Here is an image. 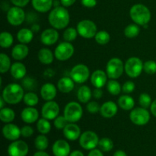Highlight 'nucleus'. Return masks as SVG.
<instances>
[{"label":"nucleus","mask_w":156,"mask_h":156,"mask_svg":"<svg viewBox=\"0 0 156 156\" xmlns=\"http://www.w3.org/2000/svg\"><path fill=\"white\" fill-rule=\"evenodd\" d=\"M50 25L56 30L67 27L70 21V15L68 10L64 6L56 7L50 11L48 16Z\"/></svg>","instance_id":"nucleus-1"},{"label":"nucleus","mask_w":156,"mask_h":156,"mask_svg":"<svg viewBox=\"0 0 156 156\" xmlns=\"http://www.w3.org/2000/svg\"><path fill=\"white\" fill-rule=\"evenodd\" d=\"M24 90L23 86L17 83H11L6 85L2 90V97L9 105H17L23 100Z\"/></svg>","instance_id":"nucleus-2"},{"label":"nucleus","mask_w":156,"mask_h":156,"mask_svg":"<svg viewBox=\"0 0 156 156\" xmlns=\"http://www.w3.org/2000/svg\"><path fill=\"white\" fill-rule=\"evenodd\" d=\"M129 15L135 24L143 27L149 24L152 17L150 10L143 4H136L133 5L129 10Z\"/></svg>","instance_id":"nucleus-3"},{"label":"nucleus","mask_w":156,"mask_h":156,"mask_svg":"<svg viewBox=\"0 0 156 156\" xmlns=\"http://www.w3.org/2000/svg\"><path fill=\"white\" fill-rule=\"evenodd\" d=\"M63 114L69 123H77L82 118L83 109L78 102L70 101L65 106Z\"/></svg>","instance_id":"nucleus-4"},{"label":"nucleus","mask_w":156,"mask_h":156,"mask_svg":"<svg viewBox=\"0 0 156 156\" xmlns=\"http://www.w3.org/2000/svg\"><path fill=\"white\" fill-rule=\"evenodd\" d=\"M143 62L141 59L132 56L126 61L124 64V71L129 77L135 79L141 75L143 70Z\"/></svg>","instance_id":"nucleus-5"},{"label":"nucleus","mask_w":156,"mask_h":156,"mask_svg":"<svg viewBox=\"0 0 156 156\" xmlns=\"http://www.w3.org/2000/svg\"><path fill=\"white\" fill-rule=\"evenodd\" d=\"M124 64L123 61L117 57L111 58L106 66V73L111 79H117L123 75Z\"/></svg>","instance_id":"nucleus-6"},{"label":"nucleus","mask_w":156,"mask_h":156,"mask_svg":"<svg viewBox=\"0 0 156 156\" xmlns=\"http://www.w3.org/2000/svg\"><path fill=\"white\" fill-rule=\"evenodd\" d=\"M76 29L79 34L85 39H91V38L94 37L96 34L98 33V27L95 23L88 19L82 20L79 21L78 23Z\"/></svg>","instance_id":"nucleus-7"},{"label":"nucleus","mask_w":156,"mask_h":156,"mask_svg":"<svg viewBox=\"0 0 156 156\" xmlns=\"http://www.w3.org/2000/svg\"><path fill=\"white\" fill-rule=\"evenodd\" d=\"M75 52L74 46L70 42L64 41L58 44L54 51V56L57 60L66 61L73 56Z\"/></svg>","instance_id":"nucleus-8"},{"label":"nucleus","mask_w":156,"mask_h":156,"mask_svg":"<svg viewBox=\"0 0 156 156\" xmlns=\"http://www.w3.org/2000/svg\"><path fill=\"white\" fill-rule=\"evenodd\" d=\"M131 122L137 126H144L150 120V114L146 108H133L129 114Z\"/></svg>","instance_id":"nucleus-9"},{"label":"nucleus","mask_w":156,"mask_h":156,"mask_svg":"<svg viewBox=\"0 0 156 156\" xmlns=\"http://www.w3.org/2000/svg\"><path fill=\"white\" fill-rule=\"evenodd\" d=\"M99 138L97 134L91 130H88L81 134L79 144L85 150H92L98 146Z\"/></svg>","instance_id":"nucleus-10"},{"label":"nucleus","mask_w":156,"mask_h":156,"mask_svg":"<svg viewBox=\"0 0 156 156\" xmlns=\"http://www.w3.org/2000/svg\"><path fill=\"white\" fill-rule=\"evenodd\" d=\"M70 77L76 83H85L90 77L89 69L85 64H77L72 69Z\"/></svg>","instance_id":"nucleus-11"},{"label":"nucleus","mask_w":156,"mask_h":156,"mask_svg":"<svg viewBox=\"0 0 156 156\" xmlns=\"http://www.w3.org/2000/svg\"><path fill=\"white\" fill-rule=\"evenodd\" d=\"M25 13L22 8L13 6L7 12L8 22L12 26H19L25 20Z\"/></svg>","instance_id":"nucleus-12"},{"label":"nucleus","mask_w":156,"mask_h":156,"mask_svg":"<svg viewBox=\"0 0 156 156\" xmlns=\"http://www.w3.org/2000/svg\"><path fill=\"white\" fill-rule=\"evenodd\" d=\"M59 106L54 101H47L41 108V115L48 120H54L59 114Z\"/></svg>","instance_id":"nucleus-13"},{"label":"nucleus","mask_w":156,"mask_h":156,"mask_svg":"<svg viewBox=\"0 0 156 156\" xmlns=\"http://www.w3.org/2000/svg\"><path fill=\"white\" fill-rule=\"evenodd\" d=\"M29 148L27 143L23 140L13 141L8 148L9 156H26L28 153Z\"/></svg>","instance_id":"nucleus-14"},{"label":"nucleus","mask_w":156,"mask_h":156,"mask_svg":"<svg viewBox=\"0 0 156 156\" xmlns=\"http://www.w3.org/2000/svg\"><path fill=\"white\" fill-rule=\"evenodd\" d=\"M2 134L5 139L10 141L18 140L21 136V129L13 123H6L2 128Z\"/></svg>","instance_id":"nucleus-15"},{"label":"nucleus","mask_w":156,"mask_h":156,"mask_svg":"<svg viewBox=\"0 0 156 156\" xmlns=\"http://www.w3.org/2000/svg\"><path fill=\"white\" fill-rule=\"evenodd\" d=\"M59 40V33L53 27L45 29L41 35V41L46 46H51L56 44Z\"/></svg>","instance_id":"nucleus-16"},{"label":"nucleus","mask_w":156,"mask_h":156,"mask_svg":"<svg viewBox=\"0 0 156 156\" xmlns=\"http://www.w3.org/2000/svg\"><path fill=\"white\" fill-rule=\"evenodd\" d=\"M55 156H69L70 154V146L64 140H58L53 143L52 147Z\"/></svg>","instance_id":"nucleus-17"},{"label":"nucleus","mask_w":156,"mask_h":156,"mask_svg":"<svg viewBox=\"0 0 156 156\" xmlns=\"http://www.w3.org/2000/svg\"><path fill=\"white\" fill-rule=\"evenodd\" d=\"M62 130L64 136L70 141H76L81 136V129L76 123H69Z\"/></svg>","instance_id":"nucleus-18"},{"label":"nucleus","mask_w":156,"mask_h":156,"mask_svg":"<svg viewBox=\"0 0 156 156\" xmlns=\"http://www.w3.org/2000/svg\"><path fill=\"white\" fill-rule=\"evenodd\" d=\"M21 118L24 123L27 124L34 123L38 120L39 112L34 107H27L24 108L21 113Z\"/></svg>","instance_id":"nucleus-19"},{"label":"nucleus","mask_w":156,"mask_h":156,"mask_svg":"<svg viewBox=\"0 0 156 156\" xmlns=\"http://www.w3.org/2000/svg\"><path fill=\"white\" fill-rule=\"evenodd\" d=\"M108 78L107 73L101 69H97L91 74V82L94 88H101L106 85Z\"/></svg>","instance_id":"nucleus-20"},{"label":"nucleus","mask_w":156,"mask_h":156,"mask_svg":"<svg viewBox=\"0 0 156 156\" xmlns=\"http://www.w3.org/2000/svg\"><path fill=\"white\" fill-rule=\"evenodd\" d=\"M118 111V107L115 102L108 101L101 106L100 114L105 118H111L117 114Z\"/></svg>","instance_id":"nucleus-21"},{"label":"nucleus","mask_w":156,"mask_h":156,"mask_svg":"<svg viewBox=\"0 0 156 156\" xmlns=\"http://www.w3.org/2000/svg\"><path fill=\"white\" fill-rule=\"evenodd\" d=\"M57 94V89L56 86L52 83H45L41 89V96L44 101H53Z\"/></svg>","instance_id":"nucleus-22"},{"label":"nucleus","mask_w":156,"mask_h":156,"mask_svg":"<svg viewBox=\"0 0 156 156\" xmlns=\"http://www.w3.org/2000/svg\"><path fill=\"white\" fill-rule=\"evenodd\" d=\"M29 53V48L27 44H17L12 48V56L14 59L17 61L23 60L27 57Z\"/></svg>","instance_id":"nucleus-23"},{"label":"nucleus","mask_w":156,"mask_h":156,"mask_svg":"<svg viewBox=\"0 0 156 156\" xmlns=\"http://www.w3.org/2000/svg\"><path fill=\"white\" fill-rule=\"evenodd\" d=\"M9 71L11 76L15 79H21L25 77L27 69L22 62H16L12 64Z\"/></svg>","instance_id":"nucleus-24"},{"label":"nucleus","mask_w":156,"mask_h":156,"mask_svg":"<svg viewBox=\"0 0 156 156\" xmlns=\"http://www.w3.org/2000/svg\"><path fill=\"white\" fill-rule=\"evenodd\" d=\"M75 87V82L71 77H62L58 81L57 88L62 93H69Z\"/></svg>","instance_id":"nucleus-25"},{"label":"nucleus","mask_w":156,"mask_h":156,"mask_svg":"<svg viewBox=\"0 0 156 156\" xmlns=\"http://www.w3.org/2000/svg\"><path fill=\"white\" fill-rule=\"evenodd\" d=\"M31 3L37 12L46 13L53 7V0H31Z\"/></svg>","instance_id":"nucleus-26"},{"label":"nucleus","mask_w":156,"mask_h":156,"mask_svg":"<svg viewBox=\"0 0 156 156\" xmlns=\"http://www.w3.org/2000/svg\"><path fill=\"white\" fill-rule=\"evenodd\" d=\"M54 53L48 48H42L39 50L37 54L38 59L40 62L44 65H50L53 62Z\"/></svg>","instance_id":"nucleus-27"},{"label":"nucleus","mask_w":156,"mask_h":156,"mask_svg":"<svg viewBox=\"0 0 156 156\" xmlns=\"http://www.w3.org/2000/svg\"><path fill=\"white\" fill-rule=\"evenodd\" d=\"M34 38V32L31 29L21 28L17 33V39L21 44H27L32 41Z\"/></svg>","instance_id":"nucleus-28"},{"label":"nucleus","mask_w":156,"mask_h":156,"mask_svg":"<svg viewBox=\"0 0 156 156\" xmlns=\"http://www.w3.org/2000/svg\"><path fill=\"white\" fill-rule=\"evenodd\" d=\"M117 103L120 108L124 111H132L135 106L134 99L128 94L120 96L118 98Z\"/></svg>","instance_id":"nucleus-29"},{"label":"nucleus","mask_w":156,"mask_h":156,"mask_svg":"<svg viewBox=\"0 0 156 156\" xmlns=\"http://www.w3.org/2000/svg\"><path fill=\"white\" fill-rule=\"evenodd\" d=\"M91 95H92V93H91V89L87 85H82L77 91L78 100L82 104L88 103L91 100Z\"/></svg>","instance_id":"nucleus-30"},{"label":"nucleus","mask_w":156,"mask_h":156,"mask_svg":"<svg viewBox=\"0 0 156 156\" xmlns=\"http://www.w3.org/2000/svg\"><path fill=\"white\" fill-rule=\"evenodd\" d=\"M15 113L10 108H3L0 110V120L5 123H10L15 120Z\"/></svg>","instance_id":"nucleus-31"},{"label":"nucleus","mask_w":156,"mask_h":156,"mask_svg":"<svg viewBox=\"0 0 156 156\" xmlns=\"http://www.w3.org/2000/svg\"><path fill=\"white\" fill-rule=\"evenodd\" d=\"M14 43L13 36L8 31L2 32L0 34V46L2 48H9Z\"/></svg>","instance_id":"nucleus-32"},{"label":"nucleus","mask_w":156,"mask_h":156,"mask_svg":"<svg viewBox=\"0 0 156 156\" xmlns=\"http://www.w3.org/2000/svg\"><path fill=\"white\" fill-rule=\"evenodd\" d=\"M37 130L40 133L46 135V134L49 133L51 130V124L48 120L43 117V118L39 119L37 120Z\"/></svg>","instance_id":"nucleus-33"},{"label":"nucleus","mask_w":156,"mask_h":156,"mask_svg":"<svg viewBox=\"0 0 156 156\" xmlns=\"http://www.w3.org/2000/svg\"><path fill=\"white\" fill-rule=\"evenodd\" d=\"M107 89L112 95H118L122 91V87L117 79H111L107 83Z\"/></svg>","instance_id":"nucleus-34"},{"label":"nucleus","mask_w":156,"mask_h":156,"mask_svg":"<svg viewBox=\"0 0 156 156\" xmlns=\"http://www.w3.org/2000/svg\"><path fill=\"white\" fill-rule=\"evenodd\" d=\"M11 66H12V62L10 58L5 53H2L0 54V73L2 74L7 73L9 70H10Z\"/></svg>","instance_id":"nucleus-35"},{"label":"nucleus","mask_w":156,"mask_h":156,"mask_svg":"<svg viewBox=\"0 0 156 156\" xmlns=\"http://www.w3.org/2000/svg\"><path fill=\"white\" fill-rule=\"evenodd\" d=\"M34 146L39 151H44L49 146V140L47 137L44 134L37 136L34 140Z\"/></svg>","instance_id":"nucleus-36"},{"label":"nucleus","mask_w":156,"mask_h":156,"mask_svg":"<svg viewBox=\"0 0 156 156\" xmlns=\"http://www.w3.org/2000/svg\"><path fill=\"white\" fill-rule=\"evenodd\" d=\"M140 33V25L136 24H130L124 29V34L128 38L136 37Z\"/></svg>","instance_id":"nucleus-37"},{"label":"nucleus","mask_w":156,"mask_h":156,"mask_svg":"<svg viewBox=\"0 0 156 156\" xmlns=\"http://www.w3.org/2000/svg\"><path fill=\"white\" fill-rule=\"evenodd\" d=\"M23 101L27 106L34 107L39 102V98H38L37 94H35L34 92L29 91V92L24 94Z\"/></svg>","instance_id":"nucleus-38"},{"label":"nucleus","mask_w":156,"mask_h":156,"mask_svg":"<svg viewBox=\"0 0 156 156\" xmlns=\"http://www.w3.org/2000/svg\"><path fill=\"white\" fill-rule=\"evenodd\" d=\"M94 39L96 42L100 45H105L110 42L111 36H110V34L106 30H100L96 34Z\"/></svg>","instance_id":"nucleus-39"},{"label":"nucleus","mask_w":156,"mask_h":156,"mask_svg":"<svg viewBox=\"0 0 156 156\" xmlns=\"http://www.w3.org/2000/svg\"><path fill=\"white\" fill-rule=\"evenodd\" d=\"M98 146L102 152H108L113 149V148H114V143H113V141L110 138L105 137V138H102L99 140Z\"/></svg>","instance_id":"nucleus-40"},{"label":"nucleus","mask_w":156,"mask_h":156,"mask_svg":"<svg viewBox=\"0 0 156 156\" xmlns=\"http://www.w3.org/2000/svg\"><path fill=\"white\" fill-rule=\"evenodd\" d=\"M78 34H79V33H78V30L76 28L67 27L63 33V39L65 41L71 43L76 39Z\"/></svg>","instance_id":"nucleus-41"},{"label":"nucleus","mask_w":156,"mask_h":156,"mask_svg":"<svg viewBox=\"0 0 156 156\" xmlns=\"http://www.w3.org/2000/svg\"><path fill=\"white\" fill-rule=\"evenodd\" d=\"M152 98L147 93H143L139 97V104L143 108H149L152 105Z\"/></svg>","instance_id":"nucleus-42"},{"label":"nucleus","mask_w":156,"mask_h":156,"mask_svg":"<svg viewBox=\"0 0 156 156\" xmlns=\"http://www.w3.org/2000/svg\"><path fill=\"white\" fill-rule=\"evenodd\" d=\"M22 85L23 88H25L27 91H33L37 87L36 81L30 77L24 78L22 80Z\"/></svg>","instance_id":"nucleus-43"},{"label":"nucleus","mask_w":156,"mask_h":156,"mask_svg":"<svg viewBox=\"0 0 156 156\" xmlns=\"http://www.w3.org/2000/svg\"><path fill=\"white\" fill-rule=\"evenodd\" d=\"M143 70L147 74L153 75L156 73V62L153 60H148L143 64Z\"/></svg>","instance_id":"nucleus-44"},{"label":"nucleus","mask_w":156,"mask_h":156,"mask_svg":"<svg viewBox=\"0 0 156 156\" xmlns=\"http://www.w3.org/2000/svg\"><path fill=\"white\" fill-rule=\"evenodd\" d=\"M69 122L67 120L65 116H58L54 119V126L58 129H63Z\"/></svg>","instance_id":"nucleus-45"},{"label":"nucleus","mask_w":156,"mask_h":156,"mask_svg":"<svg viewBox=\"0 0 156 156\" xmlns=\"http://www.w3.org/2000/svg\"><path fill=\"white\" fill-rule=\"evenodd\" d=\"M86 109L90 114H97L98 112H100L101 110V106L99 105V104L96 101H89L87 104Z\"/></svg>","instance_id":"nucleus-46"},{"label":"nucleus","mask_w":156,"mask_h":156,"mask_svg":"<svg viewBox=\"0 0 156 156\" xmlns=\"http://www.w3.org/2000/svg\"><path fill=\"white\" fill-rule=\"evenodd\" d=\"M135 84L132 81H126L122 86V91L126 94H130L135 90Z\"/></svg>","instance_id":"nucleus-47"},{"label":"nucleus","mask_w":156,"mask_h":156,"mask_svg":"<svg viewBox=\"0 0 156 156\" xmlns=\"http://www.w3.org/2000/svg\"><path fill=\"white\" fill-rule=\"evenodd\" d=\"M21 136L23 137H24V138H29V137H30L33 135L34 133V130L33 127L27 125V126H24L21 128Z\"/></svg>","instance_id":"nucleus-48"},{"label":"nucleus","mask_w":156,"mask_h":156,"mask_svg":"<svg viewBox=\"0 0 156 156\" xmlns=\"http://www.w3.org/2000/svg\"><path fill=\"white\" fill-rule=\"evenodd\" d=\"M11 2L15 6L22 8L27 5L29 2H30V0H11Z\"/></svg>","instance_id":"nucleus-49"},{"label":"nucleus","mask_w":156,"mask_h":156,"mask_svg":"<svg viewBox=\"0 0 156 156\" xmlns=\"http://www.w3.org/2000/svg\"><path fill=\"white\" fill-rule=\"evenodd\" d=\"M82 5L86 8H94L97 5V0H82Z\"/></svg>","instance_id":"nucleus-50"},{"label":"nucleus","mask_w":156,"mask_h":156,"mask_svg":"<svg viewBox=\"0 0 156 156\" xmlns=\"http://www.w3.org/2000/svg\"><path fill=\"white\" fill-rule=\"evenodd\" d=\"M92 95H93V97L96 99L101 98L102 95H103V91L101 90V88H95L94 89V91H93Z\"/></svg>","instance_id":"nucleus-51"},{"label":"nucleus","mask_w":156,"mask_h":156,"mask_svg":"<svg viewBox=\"0 0 156 156\" xmlns=\"http://www.w3.org/2000/svg\"><path fill=\"white\" fill-rule=\"evenodd\" d=\"M88 156H104V155L101 150L94 149L92 150H90V152L88 153Z\"/></svg>","instance_id":"nucleus-52"},{"label":"nucleus","mask_w":156,"mask_h":156,"mask_svg":"<svg viewBox=\"0 0 156 156\" xmlns=\"http://www.w3.org/2000/svg\"><path fill=\"white\" fill-rule=\"evenodd\" d=\"M76 0H60V2L64 7H69L73 5L76 2Z\"/></svg>","instance_id":"nucleus-53"},{"label":"nucleus","mask_w":156,"mask_h":156,"mask_svg":"<svg viewBox=\"0 0 156 156\" xmlns=\"http://www.w3.org/2000/svg\"><path fill=\"white\" fill-rule=\"evenodd\" d=\"M150 111H151V113L152 114V115L156 117V99L155 101H152V105H151V107H150Z\"/></svg>","instance_id":"nucleus-54"},{"label":"nucleus","mask_w":156,"mask_h":156,"mask_svg":"<svg viewBox=\"0 0 156 156\" xmlns=\"http://www.w3.org/2000/svg\"><path fill=\"white\" fill-rule=\"evenodd\" d=\"M41 29V26L39 25V24L37 23H34V24H32L31 26V30L34 32V33H37Z\"/></svg>","instance_id":"nucleus-55"},{"label":"nucleus","mask_w":156,"mask_h":156,"mask_svg":"<svg viewBox=\"0 0 156 156\" xmlns=\"http://www.w3.org/2000/svg\"><path fill=\"white\" fill-rule=\"evenodd\" d=\"M69 156H84V154L83 152H82L81 151L75 150L73 151V152H71Z\"/></svg>","instance_id":"nucleus-56"},{"label":"nucleus","mask_w":156,"mask_h":156,"mask_svg":"<svg viewBox=\"0 0 156 156\" xmlns=\"http://www.w3.org/2000/svg\"><path fill=\"white\" fill-rule=\"evenodd\" d=\"M114 156H127L126 152L122 150H117L114 152Z\"/></svg>","instance_id":"nucleus-57"},{"label":"nucleus","mask_w":156,"mask_h":156,"mask_svg":"<svg viewBox=\"0 0 156 156\" xmlns=\"http://www.w3.org/2000/svg\"><path fill=\"white\" fill-rule=\"evenodd\" d=\"M33 156H50L47 152H45L44 151H38V152H35L34 155Z\"/></svg>","instance_id":"nucleus-58"},{"label":"nucleus","mask_w":156,"mask_h":156,"mask_svg":"<svg viewBox=\"0 0 156 156\" xmlns=\"http://www.w3.org/2000/svg\"><path fill=\"white\" fill-rule=\"evenodd\" d=\"M5 103H6V102H5V101L3 99V98L2 97L0 98V108H1V109L2 108H4Z\"/></svg>","instance_id":"nucleus-59"}]
</instances>
